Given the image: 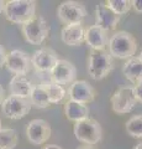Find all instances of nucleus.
I'll return each instance as SVG.
<instances>
[{
	"mask_svg": "<svg viewBox=\"0 0 142 149\" xmlns=\"http://www.w3.org/2000/svg\"><path fill=\"white\" fill-rule=\"evenodd\" d=\"M4 14L10 22L22 26L36 16V1L34 0H10L5 3Z\"/></svg>",
	"mask_w": 142,
	"mask_h": 149,
	"instance_id": "f257e3e1",
	"label": "nucleus"
},
{
	"mask_svg": "<svg viewBox=\"0 0 142 149\" xmlns=\"http://www.w3.org/2000/svg\"><path fill=\"white\" fill-rule=\"evenodd\" d=\"M137 50V41L130 32L117 31L109 41V52L113 57L120 60H129L134 57Z\"/></svg>",
	"mask_w": 142,
	"mask_h": 149,
	"instance_id": "f03ea898",
	"label": "nucleus"
},
{
	"mask_svg": "<svg viewBox=\"0 0 142 149\" xmlns=\"http://www.w3.org/2000/svg\"><path fill=\"white\" fill-rule=\"evenodd\" d=\"M114 67L113 56L108 50H90L88 58V73L95 81L103 80Z\"/></svg>",
	"mask_w": 142,
	"mask_h": 149,
	"instance_id": "7ed1b4c3",
	"label": "nucleus"
},
{
	"mask_svg": "<svg viewBox=\"0 0 142 149\" xmlns=\"http://www.w3.org/2000/svg\"><path fill=\"white\" fill-rule=\"evenodd\" d=\"M73 132H74V136L78 141L88 144V146H93V144L99 143L103 138L102 125H100L98 120L90 117L74 123Z\"/></svg>",
	"mask_w": 142,
	"mask_h": 149,
	"instance_id": "20e7f679",
	"label": "nucleus"
},
{
	"mask_svg": "<svg viewBox=\"0 0 142 149\" xmlns=\"http://www.w3.org/2000/svg\"><path fill=\"white\" fill-rule=\"evenodd\" d=\"M21 32L29 44L41 45L49 34V25L45 17L36 15L32 20L21 26Z\"/></svg>",
	"mask_w": 142,
	"mask_h": 149,
	"instance_id": "39448f33",
	"label": "nucleus"
},
{
	"mask_svg": "<svg viewBox=\"0 0 142 149\" xmlns=\"http://www.w3.org/2000/svg\"><path fill=\"white\" fill-rule=\"evenodd\" d=\"M57 16L66 25L78 24V22H82V20L86 16V9L82 3L68 0L58 5Z\"/></svg>",
	"mask_w": 142,
	"mask_h": 149,
	"instance_id": "423d86ee",
	"label": "nucleus"
},
{
	"mask_svg": "<svg viewBox=\"0 0 142 149\" xmlns=\"http://www.w3.org/2000/svg\"><path fill=\"white\" fill-rule=\"evenodd\" d=\"M136 97L134 93V87H120L114 92L110 98L111 108L116 114H125L134 109L136 106Z\"/></svg>",
	"mask_w": 142,
	"mask_h": 149,
	"instance_id": "0eeeda50",
	"label": "nucleus"
},
{
	"mask_svg": "<svg viewBox=\"0 0 142 149\" xmlns=\"http://www.w3.org/2000/svg\"><path fill=\"white\" fill-rule=\"evenodd\" d=\"M31 101L17 96H8L1 104V112L6 118L21 119L31 111Z\"/></svg>",
	"mask_w": 142,
	"mask_h": 149,
	"instance_id": "6e6552de",
	"label": "nucleus"
},
{
	"mask_svg": "<svg viewBox=\"0 0 142 149\" xmlns=\"http://www.w3.org/2000/svg\"><path fill=\"white\" fill-rule=\"evenodd\" d=\"M51 125L48 124V122H46L45 119L41 118L30 120L26 127L27 139L34 146H41V144L46 143L51 137Z\"/></svg>",
	"mask_w": 142,
	"mask_h": 149,
	"instance_id": "1a4fd4ad",
	"label": "nucleus"
},
{
	"mask_svg": "<svg viewBox=\"0 0 142 149\" xmlns=\"http://www.w3.org/2000/svg\"><path fill=\"white\" fill-rule=\"evenodd\" d=\"M58 56L56 51L51 47H41L36 50L32 57H31V63L35 66L37 71L41 72H51L54 66L58 62Z\"/></svg>",
	"mask_w": 142,
	"mask_h": 149,
	"instance_id": "9d476101",
	"label": "nucleus"
},
{
	"mask_svg": "<svg viewBox=\"0 0 142 149\" xmlns=\"http://www.w3.org/2000/svg\"><path fill=\"white\" fill-rule=\"evenodd\" d=\"M68 97H69V101L78 102L82 104H88L95 98V90L89 82L78 80L69 86Z\"/></svg>",
	"mask_w": 142,
	"mask_h": 149,
	"instance_id": "9b49d317",
	"label": "nucleus"
},
{
	"mask_svg": "<svg viewBox=\"0 0 142 149\" xmlns=\"http://www.w3.org/2000/svg\"><path fill=\"white\" fill-rule=\"evenodd\" d=\"M77 77V68L68 60H58L57 65L51 71V80L58 85H68L73 83Z\"/></svg>",
	"mask_w": 142,
	"mask_h": 149,
	"instance_id": "f8f14e48",
	"label": "nucleus"
},
{
	"mask_svg": "<svg viewBox=\"0 0 142 149\" xmlns=\"http://www.w3.org/2000/svg\"><path fill=\"white\" fill-rule=\"evenodd\" d=\"M120 22V15L114 13L106 3H99L95 8V25L105 31L115 30Z\"/></svg>",
	"mask_w": 142,
	"mask_h": 149,
	"instance_id": "ddd939ff",
	"label": "nucleus"
},
{
	"mask_svg": "<svg viewBox=\"0 0 142 149\" xmlns=\"http://www.w3.org/2000/svg\"><path fill=\"white\" fill-rule=\"evenodd\" d=\"M31 58L29 55L21 50H12L11 52L8 54L6 63L5 66L10 72L14 74H20V76H25L30 70Z\"/></svg>",
	"mask_w": 142,
	"mask_h": 149,
	"instance_id": "4468645a",
	"label": "nucleus"
},
{
	"mask_svg": "<svg viewBox=\"0 0 142 149\" xmlns=\"http://www.w3.org/2000/svg\"><path fill=\"white\" fill-rule=\"evenodd\" d=\"M109 41L108 31L97 25H91L85 30V42L89 45L90 50H105L109 46Z\"/></svg>",
	"mask_w": 142,
	"mask_h": 149,
	"instance_id": "2eb2a0df",
	"label": "nucleus"
},
{
	"mask_svg": "<svg viewBox=\"0 0 142 149\" xmlns=\"http://www.w3.org/2000/svg\"><path fill=\"white\" fill-rule=\"evenodd\" d=\"M61 39L68 46H78L85 41V30L82 22L64 25L61 31Z\"/></svg>",
	"mask_w": 142,
	"mask_h": 149,
	"instance_id": "dca6fc26",
	"label": "nucleus"
},
{
	"mask_svg": "<svg viewBox=\"0 0 142 149\" xmlns=\"http://www.w3.org/2000/svg\"><path fill=\"white\" fill-rule=\"evenodd\" d=\"M34 85L26 76H20L16 74L14 76L10 83H9V90H10V95L22 97V98H30L31 93L34 91Z\"/></svg>",
	"mask_w": 142,
	"mask_h": 149,
	"instance_id": "f3484780",
	"label": "nucleus"
},
{
	"mask_svg": "<svg viewBox=\"0 0 142 149\" xmlns=\"http://www.w3.org/2000/svg\"><path fill=\"white\" fill-rule=\"evenodd\" d=\"M122 74L131 83L137 85L142 81V61L139 56L129 58L122 66Z\"/></svg>",
	"mask_w": 142,
	"mask_h": 149,
	"instance_id": "a211bd4d",
	"label": "nucleus"
},
{
	"mask_svg": "<svg viewBox=\"0 0 142 149\" xmlns=\"http://www.w3.org/2000/svg\"><path fill=\"white\" fill-rule=\"evenodd\" d=\"M64 114L67 119L77 123L85 118H89V108L86 104H82L68 100L64 104Z\"/></svg>",
	"mask_w": 142,
	"mask_h": 149,
	"instance_id": "6ab92c4d",
	"label": "nucleus"
},
{
	"mask_svg": "<svg viewBox=\"0 0 142 149\" xmlns=\"http://www.w3.org/2000/svg\"><path fill=\"white\" fill-rule=\"evenodd\" d=\"M30 101H31V104L32 106H35L36 108H41V109L47 108V107L51 104L45 85H40V86L34 87V91L30 96Z\"/></svg>",
	"mask_w": 142,
	"mask_h": 149,
	"instance_id": "aec40b11",
	"label": "nucleus"
},
{
	"mask_svg": "<svg viewBox=\"0 0 142 149\" xmlns=\"http://www.w3.org/2000/svg\"><path fill=\"white\" fill-rule=\"evenodd\" d=\"M17 146V133L12 128L0 129V149H14Z\"/></svg>",
	"mask_w": 142,
	"mask_h": 149,
	"instance_id": "412c9836",
	"label": "nucleus"
},
{
	"mask_svg": "<svg viewBox=\"0 0 142 149\" xmlns=\"http://www.w3.org/2000/svg\"><path fill=\"white\" fill-rule=\"evenodd\" d=\"M45 87L48 93L49 102H51V103H58V102H61L64 98L66 90L63 88V86L58 85V83H54V82H49L47 85H45Z\"/></svg>",
	"mask_w": 142,
	"mask_h": 149,
	"instance_id": "4be33fe9",
	"label": "nucleus"
},
{
	"mask_svg": "<svg viewBox=\"0 0 142 149\" xmlns=\"http://www.w3.org/2000/svg\"><path fill=\"white\" fill-rule=\"evenodd\" d=\"M126 130L131 137L142 138V114L134 116L126 122Z\"/></svg>",
	"mask_w": 142,
	"mask_h": 149,
	"instance_id": "5701e85b",
	"label": "nucleus"
},
{
	"mask_svg": "<svg viewBox=\"0 0 142 149\" xmlns=\"http://www.w3.org/2000/svg\"><path fill=\"white\" fill-rule=\"evenodd\" d=\"M106 5L117 15H125L132 9L131 0H108Z\"/></svg>",
	"mask_w": 142,
	"mask_h": 149,
	"instance_id": "b1692460",
	"label": "nucleus"
},
{
	"mask_svg": "<svg viewBox=\"0 0 142 149\" xmlns=\"http://www.w3.org/2000/svg\"><path fill=\"white\" fill-rule=\"evenodd\" d=\"M134 93H135L136 100L139 102H142V81L134 86Z\"/></svg>",
	"mask_w": 142,
	"mask_h": 149,
	"instance_id": "393cba45",
	"label": "nucleus"
},
{
	"mask_svg": "<svg viewBox=\"0 0 142 149\" xmlns=\"http://www.w3.org/2000/svg\"><path fill=\"white\" fill-rule=\"evenodd\" d=\"M6 58H8V54L5 52V49L0 45V67H3L6 63Z\"/></svg>",
	"mask_w": 142,
	"mask_h": 149,
	"instance_id": "a878e982",
	"label": "nucleus"
},
{
	"mask_svg": "<svg viewBox=\"0 0 142 149\" xmlns=\"http://www.w3.org/2000/svg\"><path fill=\"white\" fill-rule=\"evenodd\" d=\"M132 9L136 13L142 14V0H132Z\"/></svg>",
	"mask_w": 142,
	"mask_h": 149,
	"instance_id": "bb28decb",
	"label": "nucleus"
},
{
	"mask_svg": "<svg viewBox=\"0 0 142 149\" xmlns=\"http://www.w3.org/2000/svg\"><path fill=\"white\" fill-rule=\"evenodd\" d=\"M5 98H6L5 97V90H4V87L0 85V106L3 104V102L5 101Z\"/></svg>",
	"mask_w": 142,
	"mask_h": 149,
	"instance_id": "cd10ccee",
	"label": "nucleus"
},
{
	"mask_svg": "<svg viewBox=\"0 0 142 149\" xmlns=\"http://www.w3.org/2000/svg\"><path fill=\"white\" fill-rule=\"evenodd\" d=\"M42 149H63V148L59 147V146H57V144H48V146L43 147Z\"/></svg>",
	"mask_w": 142,
	"mask_h": 149,
	"instance_id": "c85d7f7f",
	"label": "nucleus"
},
{
	"mask_svg": "<svg viewBox=\"0 0 142 149\" xmlns=\"http://www.w3.org/2000/svg\"><path fill=\"white\" fill-rule=\"evenodd\" d=\"M4 10H5V3L3 0H0V14L4 13Z\"/></svg>",
	"mask_w": 142,
	"mask_h": 149,
	"instance_id": "c756f323",
	"label": "nucleus"
},
{
	"mask_svg": "<svg viewBox=\"0 0 142 149\" xmlns=\"http://www.w3.org/2000/svg\"><path fill=\"white\" fill-rule=\"evenodd\" d=\"M134 149H142V142L141 143H137L136 146L134 147Z\"/></svg>",
	"mask_w": 142,
	"mask_h": 149,
	"instance_id": "7c9ffc66",
	"label": "nucleus"
},
{
	"mask_svg": "<svg viewBox=\"0 0 142 149\" xmlns=\"http://www.w3.org/2000/svg\"><path fill=\"white\" fill-rule=\"evenodd\" d=\"M77 149H94V148L90 147V146H84V147H79V148H77Z\"/></svg>",
	"mask_w": 142,
	"mask_h": 149,
	"instance_id": "2f4dec72",
	"label": "nucleus"
},
{
	"mask_svg": "<svg viewBox=\"0 0 142 149\" xmlns=\"http://www.w3.org/2000/svg\"><path fill=\"white\" fill-rule=\"evenodd\" d=\"M139 57H140V60H141V61H142V51H141V52H140V55H139Z\"/></svg>",
	"mask_w": 142,
	"mask_h": 149,
	"instance_id": "473e14b6",
	"label": "nucleus"
},
{
	"mask_svg": "<svg viewBox=\"0 0 142 149\" xmlns=\"http://www.w3.org/2000/svg\"><path fill=\"white\" fill-rule=\"evenodd\" d=\"M0 129H3V127H1V119H0Z\"/></svg>",
	"mask_w": 142,
	"mask_h": 149,
	"instance_id": "72a5a7b5",
	"label": "nucleus"
}]
</instances>
